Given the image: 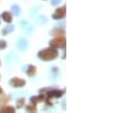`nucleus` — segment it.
Returning <instances> with one entry per match:
<instances>
[{"label": "nucleus", "mask_w": 128, "mask_h": 113, "mask_svg": "<svg viewBox=\"0 0 128 113\" xmlns=\"http://www.w3.org/2000/svg\"><path fill=\"white\" fill-rule=\"evenodd\" d=\"M12 84H13V86H15V87H22L25 85V81L22 80V79L16 78V79H13V80H12Z\"/></svg>", "instance_id": "nucleus-4"}, {"label": "nucleus", "mask_w": 128, "mask_h": 113, "mask_svg": "<svg viewBox=\"0 0 128 113\" xmlns=\"http://www.w3.org/2000/svg\"><path fill=\"white\" fill-rule=\"evenodd\" d=\"M64 15H65V8H58L57 10H56V13L54 14V18H61V17H63Z\"/></svg>", "instance_id": "nucleus-3"}, {"label": "nucleus", "mask_w": 128, "mask_h": 113, "mask_svg": "<svg viewBox=\"0 0 128 113\" xmlns=\"http://www.w3.org/2000/svg\"><path fill=\"white\" fill-rule=\"evenodd\" d=\"M1 94H2V89L0 88V95H1Z\"/></svg>", "instance_id": "nucleus-11"}, {"label": "nucleus", "mask_w": 128, "mask_h": 113, "mask_svg": "<svg viewBox=\"0 0 128 113\" xmlns=\"http://www.w3.org/2000/svg\"><path fill=\"white\" fill-rule=\"evenodd\" d=\"M34 73H36V67L34 66H31V67H30V70L28 71V74L32 75V74H34Z\"/></svg>", "instance_id": "nucleus-7"}, {"label": "nucleus", "mask_w": 128, "mask_h": 113, "mask_svg": "<svg viewBox=\"0 0 128 113\" xmlns=\"http://www.w3.org/2000/svg\"><path fill=\"white\" fill-rule=\"evenodd\" d=\"M5 45H6V43L4 42V41H0V47H1V48H4V47H5Z\"/></svg>", "instance_id": "nucleus-10"}, {"label": "nucleus", "mask_w": 128, "mask_h": 113, "mask_svg": "<svg viewBox=\"0 0 128 113\" xmlns=\"http://www.w3.org/2000/svg\"><path fill=\"white\" fill-rule=\"evenodd\" d=\"M2 17H4V19H5L6 22H10L12 21V15L9 13H5L2 15Z\"/></svg>", "instance_id": "nucleus-5"}, {"label": "nucleus", "mask_w": 128, "mask_h": 113, "mask_svg": "<svg viewBox=\"0 0 128 113\" xmlns=\"http://www.w3.org/2000/svg\"><path fill=\"white\" fill-rule=\"evenodd\" d=\"M64 45H65V40H64V38H56V39H54L53 41L50 42V46L52 48H58V47H64Z\"/></svg>", "instance_id": "nucleus-2"}, {"label": "nucleus", "mask_w": 128, "mask_h": 113, "mask_svg": "<svg viewBox=\"0 0 128 113\" xmlns=\"http://www.w3.org/2000/svg\"><path fill=\"white\" fill-rule=\"evenodd\" d=\"M7 98H4V100H0V105H1V104H5V103H4V102H7Z\"/></svg>", "instance_id": "nucleus-8"}, {"label": "nucleus", "mask_w": 128, "mask_h": 113, "mask_svg": "<svg viewBox=\"0 0 128 113\" xmlns=\"http://www.w3.org/2000/svg\"><path fill=\"white\" fill-rule=\"evenodd\" d=\"M14 108L10 106H5V108H1V112H14Z\"/></svg>", "instance_id": "nucleus-6"}, {"label": "nucleus", "mask_w": 128, "mask_h": 113, "mask_svg": "<svg viewBox=\"0 0 128 113\" xmlns=\"http://www.w3.org/2000/svg\"><path fill=\"white\" fill-rule=\"evenodd\" d=\"M26 109H28V110H30V111H31V110L32 111H36V108H33V106H28Z\"/></svg>", "instance_id": "nucleus-9"}, {"label": "nucleus", "mask_w": 128, "mask_h": 113, "mask_svg": "<svg viewBox=\"0 0 128 113\" xmlns=\"http://www.w3.org/2000/svg\"><path fill=\"white\" fill-rule=\"evenodd\" d=\"M40 57L42 59H54L56 56H57V50L55 48H48L45 49V50L40 51Z\"/></svg>", "instance_id": "nucleus-1"}]
</instances>
